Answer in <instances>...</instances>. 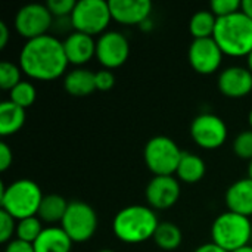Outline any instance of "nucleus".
Returning <instances> with one entry per match:
<instances>
[{
    "instance_id": "obj_28",
    "label": "nucleus",
    "mask_w": 252,
    "mask_h": 252,
    "mask_svg": "<svg viewBox=\"0 0 252 252\" xmlns=\"http://www.w3.org/2000/svg\"><path fill=\"white\" fill-rule=\"evenodd\" d=\"M233 152L242 159H252V130H244L233 140Z\"/></svg>"
},
{
    "instance_id": "obj_33",
    "label": "nucleus",
    "mask_w": 252,
    "mask_h": 252,
    "mask_svg": "<svg viewBox=\"0 0 252 252\" xmlns=\"http://www.w3.org/2000/svg\"><path fill=\"white\" fill-rule=\"evenodd\" d=\"M4 252H35L34 251V245L24 242L21 239H12L9 244H6Z\"/></svg>"
},
{
    "instance_id": "obj_42",
    "label": "nucleus",
    "mask_w": 252,
    "mask_h": 252,
    "mask_svg": "<svg viewBox=\"0 0 252 252\" xmlns=\"http://www.w3.org/2000/svg\"><path fill=\"white\" fill-rule=\"evenodd\" d=\"M248 123H250V127H251L252 130V109L250 111V114H248Z\"/></svg>"
},
{
    "instance_id": "obj_41",
    "label": "nucleus",
    "mask_w": 252,
    "mask_h": 252,
    "mask_svg": "<svg viewBox=\"0 0 252 252\" xmlns=\"http://www.w3.org/2000/svg\"><path fill=\"white\" fill-rule=\"evenodd\" d=\"M248 179L252 180V159L250 161V164H248Z\"/></svg>"
},
{
    "instance_id": "obj_22",
    "label": "nucleus",
    "mask_w": 252,
    "mask_h": 252,
    "mask_svg": "<svg viewBox=\"0 0 252 252\" xmlns=\"http://www.w3.org/2000/svg\"><path fill=\"white\" fill-rule=\"evenodd\" d=\"M68 204L66 199L61 195H56V193H50V195H46L40 204V208H38V213H37V217L43 221V223H47L50 226H55L56 223H61L65 213H66V208H68Z\"/></svg>"
},
{
    "instance_id": "obj_18",
    "label": "nucleus",
    "mask_w": 252,
    "mask_h": 252,
    "mask_svg": "<svg viewBox=\"0 0 252 252\" xmlns=\"http://www.w3.org/2000/svg\"><path fill=\"white\" fill-rule=\"evenodd\" d=\"M72 244L61 226H47L32 245L35 252H71Z\"/></svg>"
},
{
    "instance_id": "obj_4",
    "label": "nucleus",
    "mask_w": 252,
    "mask_h": 252,
    "mask_svg": "<svg viewBox=\"0 0 252 252\" xmlns=\"http://www.w3.org/2000/svg\"><path fill=\"white\" fill-rule=\"evenodd\" d=\"M43 198L40 186L30 179H18L9 186L0 185L1 210L18 221L37 216Z\"/></svg>"
},
{
    "instance_id": "obj_1",
    "label": "nucleus",
    "mask_w": 252,
    "mask_h": 252,
    "mask_svg": "<svg viewBox=\"0 0 252 252\" xmlns=\"http://www.w3.org/2000/svg\"><path fill=\"white\" fill-rule=\"evenodd\" d=\"M19 66L25 75L38 81H52L65 74L68 59L63 41L55 35L27 40L19 52Z\"/></svg>"
},
{
    "instance_id": "obj_43",
    "label": "nucleus",
    "mask_w": 252,
    "mask_h": 252,
    "mask_svg": "<svg viewBox=\"0 0 252 252\" xmlns=\"http://www.w3.org/2000/svg\"><path fill=\"white\" fill-rule=\"evenodd\" d=\"M97 252H115V251H112V250H100V251H97Z\"/></svg>"
},
{
    "instance_id": "obj_15",
    "label": "nucleus",
    "mask_w": 252,
    "mask_h": 252,
    "mask_svg": "<svg viewBox=\"0 0 252 252\" xmlns=\"http://www.w3.org/2000/svg\"><path fill=\"white\" fill-rule=\"evenodd\" d=\"M112 19L123 25H140L151 18L152 3L149 0H109Z\"/></svg>"
},
{
    "instance_id": "obj_29",
    "label": "nucleus",
    "mask_w": 252,
    "mask_h": 252,
    "mask_svg": "<svg viewBox=\"0 0 252 252\" xmlns=\"http://www.w3.org/2000/svg\"><path fill=\"white\" fill-rule=\"evenodd\" d=\"M242 1L239 0H213L210 3V10L217 18H224L241 10Z\"/></svg>"
},
{
    "instance_id": "obj_38",
    "label": "nucleus",
    "mask_w": 252,
    "mask_h": 252,
    "mask_svg": "<svg viewBox=\"0 0 252 252\" xmlns=\"http://www.w3.org/2000/svg\"><path fill=\"white\" fill-rule=\"evenodd\" d=\"M139 28H140L142 31L148 32V31H151V30L154 28V21H152L151 18H148V19H145V21L139 25Z\"/></svg>"
},
{
    "instance_id": "obj_6",
    "label": "nucleus",
    "mask_w": 252,
    "mask_h": 252,
    "mask_svg": "<svg viewBox=\"0 0 252 252\" xmlns=\"http://www.w3.org/2000/svg\"><path fill=\"white\" fill-rule=\"evenodd\" d=\"M74 31L89 35H102L112 21L109 3L106 0H78L71 13Z\"/></svg>"
},
{
    "instance_id": "obj_31",
    "label": "nucleus",
    "mask_w": 252,
    "mask_h": 252,
    "mask_svg": "<svg viewBox=\"0 0 252 252\" xmlns=\"http://www.w3.org/2000/svg\"><path fill=\"white\" fill-rule=\"evenodd\" d=\"M75 3V0H47L46 6L53 15V18H66L71 16Z\"/></svg>"
},
{
    "instance_id": "obj_23",
    "label": "nucleus",
    "mask_w": 252,
    "mask_h": 252,
    "mask_svg": "<svg viewBox=\"0 0 252 252\" xmlns=\"http://www.w3.org/2000/svg\"><path fill=\"white\" fill-rule=\"evenodd\" d=\"M183 241L182 230L171 221H161L154 235V242L162 251H176Z\"/></svg>"
},
{
    "instance_id": "obj_11",
    "label": "nucleus",
    "mask_w": 252,
    "mask_h": 252,
    "mask_svg": "<svg viewBox=\"0 0 252 252\" xmlns=\"http://www.w3.org/2000/svg\"><path fill=\"white\" fill-rule=\"evenodd\" d=\"M130 55V44L124 34L106 31L96 40V59L105 69L121 66Z\"/></svg>"
},
{
    "instance_id": "obj_37",
    "label": "nucleus",
    "mask_w": 252,
    "mask_h": 252,
    "mask_svg": "<svg viewBox=\"0 0 252 252\" xmlns=\"http://www.w3.org/2000/svg\"><path fill=\"white\" fill-rule=\"evenodd\" d=\"M241 10H242L250 19H252V0H242Z\"/></svg>"
},
{
    "instance_id": "obj_30",
    "label": "nucleus",
    "mask_w": 252,
    "mask_h": 252,
    "mask_svg": "<svg viewBox=\"0 0 252 252\" xmlns=\"http://www.w3.org/2000/svg\"><path fill=\"white\" fill-rule=\"evenodd\" d=\"M16 224L18 220H15L10 214L0 210V242L9 244L12 241V236L16 233Z\"/></svg>"
},
{
    "instance_id": "obj_27",
    "label": "nucleus",
    "mask_w": 252,
    "mask_h": 252,
    "mask_svg": "<svg viewBox=\"0 0 252 252\" xmlns=\"http://www.w3.org/2000/svg\"><path fill=\"white\" fill-rule=\"evenodd\" d=\"M21 66L9 62V61H3L0 63V87L3 90H12L16 84H19L21 80Z\"/></svg>"
},
{
    "instance_id": "obj_2",
    "label": "nucleus",
    "mask_w": 252,
    "mask_h": 252,
    "mask_svg": "<svg viewBox=\"0 0 252 252\" xmlns=\"http://www.w3.org/2000/svg\"><path fill=\"white\" fill-rule=\"evenodd\" d=\"M159 223L161 221L151 207L128 205L115 214L112 220V232L118 241L136 245L154 239Z\"/></svg>"
},
{
    "instance_id": "obj_9",
    "label": "nucleus",
    "mask_w": 252,
    "mask_h": 252,
    "mask_svg": "<svg viewBox=\"0 0 252 252\" xmlns=\"http://www.w3.org/2000/svg\"><path fill=\"white\" fill-rule=\"evenodd\" d=\"M53 19L55 18L47 9L46 3H28L19 7L13 19V25L21 37L32 40L46 35L53 27Z\"/></svg>"
},
{
    "instance_id": "obj_14",
    "label": "nucleus",
    "mask_w": 252,
    "mask_h": 252,
    "mask_svg": "<svg viewBox=\"0 0 252 252\" xmlns=\"http://www.w3.org/2000/svg\"><path fill=\"white\" fill-rule=\"evenodd\" d=\"M219 90L226 97L239 99L245 97L252 92V72L239 65L224 68L217 80Z\"/></svg>"
},
{
    "instance_id": "obj_35",
    "label": "nucleus",
    "mask_w": 252,
    "mask_h": 252,
    "mask_svg": "<svg viewBox=\"0 0 252 252\" xmlns=\"http://www.w3.org/2000/svg\"><path fill=\"white\" fill-rule=\"evenodd\" d=\"M193 252H227L226 250L220 248L219 245H216L214 242H207V244H202L199 245Z\"/></svg>"
},
{
    "instance_id": "obj_10",
    "label": "nucleus",
    "mask_w": 252,
    "mask_h": 252,
    "mask_svg": "<svg viewBox=\"0 0 252 252\" xmlns=\"http://www.w3.org/2000/svg\"><path fill=\"white\" fill-rule=\"evenodd\" d=\"M190 136L202 149H217L227 139L226 123L214 114H201L190 124Z\"/></svg>"
},
{
    "instance_id": "obj_17",
    "label": "nucleus",
    "mask_w": 252,
    "mask_h": 252,
    "mask_svg": "<svg viewBox=\"0 0 252 252\" xmlns=\"http://www.w3.org/2000/svg\"><path fill=\"white\" fill-rule=\"evenodd\" d=\"M226 205L227 210L245 217L252 216V180L245 177L236 180L226 190Z\"/></svg>"
},
{
    "instance_id": "obj_3",
    "label": "nucleus",
    "mask_w": 252,
    "mask_h": 252,
    "mask_svg": "<svg viewBox=\"0 0 252 252\" xmlns=\"http://www.w3.org/2000/svg\"><path fill=\"white\" fill-rule=\"evenodd\" d=\"M213 38L227 56L242 58L252 52V19L242 10L217 18Z\"/></svg>"
},
{
    "instance_id": "obj_7",
    "label": "nucleus",
    "mask_w": 252,
    "mask_h": 252,
    "mask_svg": "<svg viewBox=\"0 0 252 252\" xmlns=\"http://www.w3.org/2000/svg\"><path fill=\"white\" fill-rule=\"evenodd\" d=\"M183 151L167 136H155L145 146V162L154 176H174Z\"/></svg>"
},
{
    "instance_id": "obj_8",
    "label": "nucleus",
    "mask_w": 252,
    "mask_h": 252,
    "mask_svg": "<svg viewBox=\"0 0 252 252\" xmlns=\"http://www.w3.org/2000/svg\"><path fill=\"white\" fill-rule=\"evenodd\" d=\"M61 227L72 242H87L94 236L97 229L96 211L83 201H71L61 221Z\"/></svg>"
},
{
    "instance_id": "obj_26",
    "label": "nucleus",
    "mask_w": 252,
    "mask_h": 252,
    "mask_svg": "<svg viewBox=\"0 0 252 252\" xmlns=\"http://www.w3.org/2000/svg\"><path fill=\"white\" fill-rule=\"evenodd\" d=\"M37 97V90L35 86L30 81L22 80L19 84H16L10 92H9V100L16 103L21 108H28L35 102Z\"/></svg>"
},
{
    "instance_id": "obj_32",
    "label": "nucleus",
    "mask_w": 252,
    "mask_h": 252,
    "mask_svg": "<svg viewBox=\"0 0 252 252\" xmlns=\"http://www.w3.org/2000/svg\"><path fill=\"white\" fill-rule=\"evenodd\" d=\"M94 83H96V90H111L115 84V75L111 72V69H100L94 72Z\"/></svg>"
},
{
    "instance_id": "obj_16",
    "label": "nucleus",
    "mask_w": 252,
    "mask_h": 252,
    "mask_svg": "<svg viewBox=\"0 0 252 252\" xmlns=\"http://www.w3.org/2000/svg\"><path fill=\"white\" fill-rule=\"evenodd\" d=\"M63 50L69 63L81 66L96 56V40L89 34L72 31L63 40Z\"/></svg>"
},
{
    "instance_id": "obj_20",
    "label": "nucleus",
    "mask_w": 252,
    "mask_h": 252,
    "mask_svg": "<svg viewBox=\"0 0 252 252\" xmlns=\"http://www.w3.org/2000/svg\"><path fill=\"white\" fill-rule=\"evenodd\" d=\"M25 109L13 103L12 100L0 102V134L3 137L12 136L25 124Z\"/></svg>"
},
{
    "instance_id": "obj_12",
    "label": "nucleus",
    "mask_w": 252,
    "mask_h": 252,
    "mask_svg": "<svg viewBox=\"0 0 252 252\" xmlns=\"http://www.w3.org/2000/svg\"><path fill=\"white\" fill-rule=\"evenodd\" d=\"M223 56L224 53L213 37L193 40L188 50L190 66L202 75L216 72L223 62Z\"/></svg>"
},
{
    "instance_id": "obj_21",
    "label": "nucleus",
    "mask_w": 252,
    "mask_h": 252,
    "mask_svg": "<svg viewBox=\"0 0 252 252\" xmlns=\"http://www.w3.org/2000/svg\"><path fill=\"white\" fill-rule=\"evenodd\" d=\"M205 173H207V165L199 155L192 152H183L176 171V177L180 182L196 183L204 179Z\"/></svg>"
},
{
    "instance_id": "obj_25",
    "label": "nucleus",
    "mask_w": 252,
    "mask_h": 252,
    "mask_svg": "<svg viewBox=\"0 0 252 252\" xmlns=\"http://www.w3.org/2000/svg\"><path fill=\"white\" fill-rule=\"evenodd\" d=\"M43 221L34 216V217H28L24 220H19L16 224V239H21L24 242L28 244H34L37 241V238L40 236V233L43 232Z\"/></svg>"
},
{
    "instance_id": "obj_19",
    "label": "nucleus",
    "mask_w": 252,
    "mask_h": 252,
    "mask_svg": "<svg viewBox=\"0 0 252 252\" xmlns=\"http://www.w3.org/2000/svg\"><path fill=\"white\" fill-rule=\"evenodd\" d=\"M63 87L72 96H89L96 90L94 72L87 68H75L65 75Z\"/></svg>"
},
{
    "instance_id": "obj_36",
    "label": "nucleus",
    "mask_w": 252,
    "mask_h": 252,
    "mask_svg": "<svg viewBox=\"0 0 252 252\" xmlns=\"http://www.w3.org/2000/svg\"><path fill=\"white\" fill-rule=\"evenodd\" d=\"M9 41V28L6 22L0 21V49H4Z\"/></svg>"
},
{
    "instance_id": "obj_39",
    "label": "nucleus",
    "mask_w": 252,
    "mask_h": 252,
    "mask_svg": "<svg viewBox=\"0 0 252 252\" xmlns=\"http://www.w3.org/2000/svg\"><path fill=\"white\" fill-rule=\"evenodd\" d=\"M247 63H248V66H247V68H248V69L252 72V52L248 55V56H247Z\"/></svg>"
},
{
    "instance_id": "obj_5",
    "label": "nucleus",
    "mask_w": 252,
    "mask_h": 252,
    "mask_svg": "<svg viewBox=\"0 0 252 252\" xmlns=\"http://www.w3.org/2000/svg\"><path fill=\"white\" fill-rule=\"evenodd\" d=\"M252 241V223L250 217L226 211L221 213L211 226V242L227 252L250 245Z\"/></svg>"
},
{
    "instance_id": "obj_40",
    "label": "nucleus",
    "mask_w": 252,
    "mask_h": 252,
    "mask_svg": "<svg viewBox=\"0 0 252 252\" xmlns=\"http://www.w3.org/2000/svg\"><path fill=\"white\" fill-rule=\"evenodd\" d=\"M233 252H252V245H247V247L239 248V250H236V251Z\"/></svg>"
},
{
    "instance_id": "obj_34",
    "label": "nucleus",
    "mask_w": 252,
    "mask_h": 252,
    "mask_svg": "<svg viewBox=\"0 0 252 252\" xmlns=\"http://www.w3.org/2000/svg\"><path fill=\"white\" fill-rule=\"evenodd\" d=\"M12 161H13L12 149L4 142H1L0 143V171H6L10 167Z\"/></svg>"
},
{
    "instance_id": "obj_13",
    "label": "nucleus",
    "mask_w": 252,
    "mask_h": 252,
    "mask_svg": "<svg viewBox=\"0 0 252 252\" xmlns=\"http://www.w3.org/2000/svg\"><path fill=\"white\" fill-rule=\"evenodd\" d=\"M180 180L174 176H155L146 186V201L152 210H168L180 198Z\"/></svg>"
},
{
    "instance_id": "obj_24",
    "label": "nucleus",
    "mask_w": 252,
    "mask_h": 252,
    "mask_svg": "<svg viewBox=\"0 0 252 252\" xmlns=\"http://www.w3.org/2000/svg\"><path fill=\"white\" fill-rule=\"evenodd\" d=\"M216 25H217V16L210 9H202L192 15L189 21V31L193 35V40L210 38L214 35Z\"/></svg>"
}]
</instances>
